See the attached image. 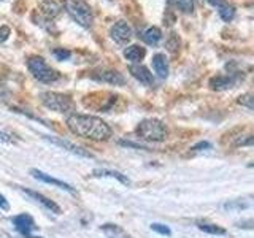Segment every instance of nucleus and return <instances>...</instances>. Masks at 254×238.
Returning <instances> with one entry per match:
<instances>
[{"instance_id":"423d86ee","label":"nucleus","mask_w":254,"mask_h":238,"mask_svg":"<svg viewBox=\"0 0 254 238\" xmlns=\"http://www.w3.org/2000/svg\"><path fill=\"white\" fill-rule=\"evenodd\" d=\"M110 35H111V38H113L116 43L124 45V43H127L132 38L133 32H132V27L129 26V24L124 22V21H119V22L115 24L113 27H111Z\"/></svg>"},{"instance_id":"4be33fe9","label":"nucleus","mask_w":254,"mask_h":238,"mask_svg":"<svg viewBox=\"0 0 254 238\" xmlns=\"http://www.w3.org/2000/svg\"><path fill=\"white\" fill-rule=\"evenodd\" d=\"M167 2L183 13H192L194 10V0H167Z\"/></svg>"},{"instance_id":"f257e3e1","label":"nucleus","mask_w":254,"mask_h":238,"mask_svg":"<svg viewBox=\"0 0 254 238\" xmlns=\"http://www.w3.org/2000/svg\"><path fill=\"white\" fill-rule=\"evenodd\" d=\"M67 127L78 137L94 141H105L111 137V127L103 119L91 115H70L67 118Z\"/></svg>"},{"instance_id":"4468645a","label":"nucleus","mask_w":254,"mask_h":238,"mask_svg":"<svg viewBox=\"0 0 254 238\" xmlns=\"http://www.w3.org/2000/svg\"><path fill=\"white\" fill-rule=\"evenodd\" d=\"M210 5H213L214 8L218 10V13H219V16L224 21H230L234 18V14H235V10L232 6H230L226 0H206Z\"/></svg>"},{"instance_id":"1a4fd4ad","label":"nucleus","mask_w":254,"mask_h":238,"mask_svg":"<svg viewBox=\"0 0 254 238\" xmlns=\"http://www.w3.org/2000/svg\"><path fill=\"white\" fill-rule=\"evenodd\" d=\"M30 175H32V177H34L35 179H38V181L48 182V184H54V186H58V187H61V189H64V190H68V192L75 194V189L71 187L70 184H67V182H64V181H61V179H56V178L50 177V175H46V173L42 172V170L32 169V170H30Z\"/></svg>"},{"instance_id":"f3484780","label":"nucleus","mask_w":254,"mask_h":238,"mask_svg":"<svg viewBox=\"0 0 254 238\" xmlns=\"http://www.w3.org/2000/svg\"><path fill=\"white\" fill-rule=\"evenodd\" d=\"M102 232L107 235V238H133L129 235L123 227H119L116 224H105L102 226Z\"/></svg>"},{"instance_id":"7c9ffc66","label":"nucleus","mask_w":254,"mask_h":238,"mask_svg":"<svg viewBox=\"0 0 254 238\" xmlns=\"http://www.w3.org/2000/svg\"><path fill=\"white\" fill-rule=\"evenodd\" d=\"M29 238H42V237H32V235H30Z\"/></svg>"},{"instance_id":"a211bd4d","label":"nucleus","mask_w":254,"mask_h":238,"mask_svg":"<svg viewBox=\"0 0 254 238\" xmlns=\"http://www.w3.org/2000/svg\"><path fill=\"white\" fill-rule=\"evenodd\" d=\"M145 54H146L145 48H141L138 45H132V46L126 48V50H124V58L127 60H130V62H140V60H143Z\"/></svg>"},{"instance_id":"aec40b11","label":"nucleus","mask_w":254,"mask_h":238,"mask_svg":"<svg viewBox=\"0 0 254 238\" xmlns=\"http://www.w3.org/2000/svg\"><path fill=\"white\" fill-rule=\"evenodd\" d=\"M234 83H235V79H234L232 75H230V76H216V78H213L210 81V86H211V89L222 91V89H227V87H230Z\"/></svg>"},{"instance_id":"b1692460","label":"nucleus","mask_w":254,"mask_h":238,"mask_svg":"<svg viewBox=\"0 0 254 238\" xmlns=\"http://www.w3.org/2000/svg\"><path fill=\"white\" fill-rule=\"evenodd\" d=\"M238 103H240V105H245L246 108H250V110H253V108H254L253 95H251V94H245V95H242V97L238 99Z\"/></svg>"},{"instance_id":"bb28decb","label":"nucleus","mask_w":254,"mask_h":238,"mask_svg":"<svg viewBox=\"0 0 254 238\" xmlns=\"http://www.w3.org/2000/svg\"><path fill=\"white\" fill-rule=\"evenodd\" d=\"M248 203H226L224 208L226 210H234V208H248Z\"/></svg>"},{"instance_id":"c756f323","label":"nucleus","mask_w":254,"mask_h":238,"mask_svg":"<svg viewBox=\"0 0 254 238\" xmlns=\"http://www.w3.org/2000/svg\"><path fill=\"white\" fill-rule=\"evenodd\" d=\"M202 148H210V143L202 141V143H198V145H195L192 149H194V151H198V149H202Z\"/></svg>"},{"instance_id":"20e7f679","label":"nucleus","mask_w":254,"mask_h":238,"mask_svg":"<svg viewBox=\"0 0 254 238\" xmlns=\"http://www.w3.org/2000/svg\"><path fill=\"white\" fill-rule=\"evenodd\" d=\"M27 67H29V71L32 73L35 79H38L40 83H54L58 81L61 78V75L56 71L54 68H51L48 63L45 62L43 58H40V56H32L27 60Z\"/></svg>"},{"instance_id":"6e6552de","label":"nucleus","mask_w":254,"mask_h":238,"mask_svg":"<svg viewBox=\"0 0 254 238\" xmlns=\"http://www.w3.org/2000/svg\"><path fill=\"white\" fill-rule=\"evenodd\" d=\"M92 78L97 79V81L108 83V84H113V86H123L126 83L124 76L116 70H102V71H97V73H94Z\"/></svg>"},{"instance_id":"0eeeda50","label":"nucleus","mask_w":254,"mask_h":238,"mask_svg":"<svg viewBox=\"0 0 254 238\" xmlns=\"http://www.w3.org/2000/svg\"><path fill=\"white\" fill-rule=\"evenodd\" d=\"M13 224H14L16 230L26 238H29L32 230L35 229V221L32 219V216H29V214H19V216H14Z\"/></svg>"},{"instance_id":"ddd939ff","label":"nucleus","mask_w":254,"mask_h":238,"mask_svg":"<svg viewBox=\"0 0 254 238\" xmlns=\"http://www.w3.org/2000/svg\"><path fill=\"white\" fill-rule=\"evenodd\" d=\"M91 177H94V178H116L119 182H123L124 186H129L130 184V179L126 177V175H123V173H119V172H116V170H108V169H95V170H92V175Z\"/></svg>"},{"instance_id":"412c9836","label":"nucleus","mask_w":254,"mask_h":238,"mask_svg":"<svg viewBox=\"0 0 254 238\" xmlns=\"http://www.w3.org/2000/svg\"><path fill=\"white\" fill-rule=\"evenodd\" d=\"M197 227L202 230L205 234H210V235H226L227 230L222 229L216 224H210V222H198Z\"/></svg>"},{"instance_id":"9b49d317","label":"nucleus","mask_w":254,"mask_h":238,"mask_svg":"<svg viewBox=\"0 0 254 238\" xmlns=\"http://www.w3.org/2000/svg\"><path fill=\"white\" fill-rule=\"evenodd\" d=\"M48 141H51L53 145H58L61 148H65L67 151H70V153H73L76 156H83V157H94L89 151H86L84 148H79L76 145H73V143H70L67 140H61V138H54V137H45Z\"/></svg>"},{"instance_id":"2eb2a0df","label":"nucleus","mask_w":254,"mask_h":238,"mask_svg":"<svg viewBox=\"0 0 254 238\" xmlns=\"http://www.w3.org/2000/svg\"><path fill=\"white\" fill-rule=\"evenodd\" d=\"M153 68L161 78H165L167 75H169V60H167L165 54L153 56Z\"/></svg>"},{"instance_id":"5701e85b","label":"nucleus","mask_w":254,"mask_h":238,"mask_svg":"<svg viewBox=\"0 0 254 238\" xmlns=\"http://www.w3.org/2000/svg\"><path fill=\"white\" fill-rule=\"evenodd\" d=\"M151 230H154V232L161 234V235H165V237H170L172 235V230L164 226V224H157V222H154V224H151Z\"/></svg>"},{"instance_id":"9d476101","label":"nucleus","mask_w":254,"mask_h":238,"mask_svg":"<svg viewBox=\"0 0 254 238\" xmlns=\"http://www.w3.org/2000/svg\"><path fill=\"white\" fill-rule=\"evenodd\" d=\"M129 71H130V75L137 79V81H140L141 84H145V86L154 84V76L145 65H140V63H137V65H130Z\"/></svg>"},{"instance_id":"dca6fc26","label":"nucleus","mask_w":254,"mask_h":238,"mask_svg":"<svg viewBox=\"0 0 254 238\" xmlns=\"http://www.w3.org/2000/svg\"><path fill=\"white\" fill-rule=\"evenodd\" d=\"M40 10H42V13L48 19H54L61 13V5L58 2H54V0H43L40 3Z\"/></svg>"},{"instance_id":"c85d7f7f","label":"nucleus","mask_w":254,"mask_h":238,"mask_svg":"<svg viewBox=\"0 0 254 238\" xmlns=\"http://www.w3.org/2000/svg\"><path fill=\"white\" fill-rule=\"evenodd\" d=\"M0 140L5 141V143H13V138L10 137V135H6L3 132H0Z\"/></svg>"},{"instance_id":"6ab92c4d","label":"nucleus","mask_w":254,"mask_h":238,"mask_svg":"<svg viewBox=\"0 0 254 238\" xmlns=\"http://www.w3.org/2000/svg\"><path fill=\"white\" fill-rule=\"evenodd\" d=\"M161 38H162V32H161V29H157V27H148L141 34L143 42L151 45V46H156L159 42H161Z\"/></svg>"},{"instance_id":"a878e982","label":"nucleus","mask_w":254,"mask_h":238,"mask_svg":"<svg viewBox=\"0 0 254 238\" xmlns=\"http://www.w3.org/2000/svg\"><path fill=\"white\" fill-rule=\"evenodd\" d=\"M8 35H10V29H8L6 26L0 27V43H3L5 40L8 38Z\"/></svg>"},{"instance_id":"393cba45","label":"nucleus","mask_w":254,"mask_h":238,"mask_svg":"<svg viewBox=\"0 0 254 238\" xmlns=\"http://www.w3.org/2000/svg\"><path fill=\"white\" fill-rule=\"evenodd\" d=\"M54 56L59 60H64V59H68L70 58V53L67 50H54Z\"/></svg>"},{"instance_id":"7ed1b4c3","label":"nucleus","mask_w":254,"mask_h":238,"mask_svg":"<svg viewBox=\"0 0 254 238\" xmlns=\"http://www.w3.org/2000/svg\"><path fill=\"white\" fill-rule=\"evenodd\" d=\"M64 8L65 11L76 21L81 27L89 29L94 22V14L91 6L83 0H64Z\"/></svg>"},{"instance_id":"f03ea898","label":"nucleus","mask_w":254,"mask_h":238,"mask_svg":"<svg viewBox=\"0 0 254 238\" xmlns=\"http://www.w3.org/2000/svg\"><path fill=\"white\" fill-rule=\"evenodd\" d=\"M137 135L145 141H165L169 137V130L159 119H145L137 125Z\"/></svg>"},{"instance_id":"cd10ccee","label":"nucleus","mask_w":254,"mask_h":238,"mask_svg":"<svg viewBox=\"0 0 254 238\" xmlns=\"http://www.w3.org/2000/svg\"><path fill=\"white\" fill-rule=\"evenodd\" d=\"M0 210H10V205H8V200H6V198L2 195V194H0Z\"/></svg>"},{"instance_id":"f8f14e48","label":"nucleus","mask_w":254,"mask_h":238,"mask_svg":"<svg viewBox=\"0 0 254 238\" xmlns=\"http://www.w3.org/2000/svg\"><path fill=\"white\" fill-rule=\"evenodd\" d=\"M24 192H26L29 197H32L34 200H37L38 203H42L46 210H50L51 213H56V214H61L62 210H61V206L58 203H54L51 198H48L45 197L43 194H40V192H35V190H30V189H24Z\"/></svg>"},{"instance_id":"39448f33","label":"nucleus","mask_w":254,"mask_h":238,"mask_svg":"<svg viewBox=\"0 0 254 238\" xmlns=\"http://www.w3.org/2000/svg\"><path fill=\"white\" fill-rule=\"evenodd\" d=\"M40 99H42V103L46 108L58 111V113H68L75 107L73 100L67 94L61 92H43L40 94Z\"/></svg>"}]
</instances>
